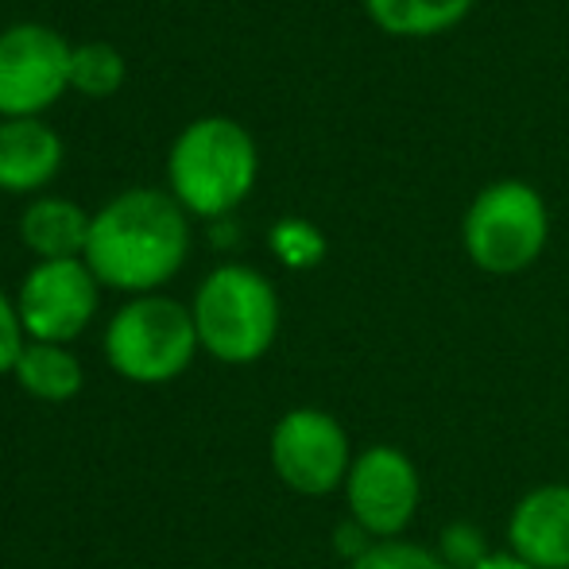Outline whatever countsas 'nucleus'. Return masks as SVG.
Here are the masks:
<instances>
[{"label":"nucleus","mask_w":569,"mask_h":569,"mask_svg":"<svg viewBox=\"0 0 569 569\" xmlns=\"http://www.w3.org/2000/svg\"><path fill=\"white\" fill-rule=\"evenodd\" d=\"M190 226L179 198L163 190H124L90 221L86 263L98 283L148 295L182 268Z\"/></svg>","instance_id":"obj_1"},{"label":"nucleus","mask_w":569,"mask_h":569,"mask_svg":"<svg viewBox=\"0 0 569 569\" xmlns=\"http://www.w3.org/2000/svg\"><path fill=\"white\" fill-rule=\"evenodd\" d=\"M256 167V143L237 120L198 117L174 140L167 179L182 210L221 218L248 198Z\"/></svg>","instance_id":"obj_2"},{"label":"nucleus","mask_w":569,"mask_h":569,"mask_svg":"<svg viewBox=\"0 0 569 569\" xmlns=\"http://www.w3.org/2000/svg\"><path fill=\"white\" fill-rule=\"evenodd\" d=\"M194 326L210 357L226 365H252L279 333V295L256 268L226 263L198 287Z\"/></svg>","instance_id":"obj_3"},{"label":"nucleus","mask_w":569,"mask_h":569,"mask_svg":"<svg viewBox=\"0 0 569 569\" xmlns=\"http://www.w3.org/2000/svg\"><path fill=\"white\" fill-rule=\"evenodd\" d=\"M550 237L547 202L519 179L485 187L461 221L465 256L488 276H519L542 256Z\"/></svg>","instance_id":"obj_4"},{"label":"nucleus","mask_w":569,"mask_h":569,"mask_svg":"<svg viewBox=\"0 0 569 569\" xmlns=\"http://www.w3.org/2000/svg\"><path fill=\"white\" fill-rule=\"evenodd\" d=\"M194 310L167 295H140L120 307L106 330V357L124 380L167 383L194 360L198 349Z\"/></svg>","instance_id":"obj_5"},{"label":"nucleus","mask_w":569,"mask_h":569,"mask_svg":"<svg viewBox=\"0 0 569 569\" xmlns=\"http://www.w3.org/2000/svg\"><path fill=\"white\" fill-rule=\"evenodd\" d=\"M345 508L372 542L403 539L422 503V477L411 453L391 442H376L352 457L345 477Z\"/></svg>","instance_id":"obj_6"},{"label":"nucleus","mask_w":569,"mask_h":569,"mask_svg":"<svg viewBox=\"0 0 569 569\" xmlns=\"http://www.w3.org/2000/svg\"><path fill=\"white\" fill-rule=\"evenodd\" d=\"M349 430L318 407H295L271 430V469L291 492L330 496L352 469Z\"/></svg>","instance_id":"obj_7"},{"label":"nucleus","mask_w":569,"mask_h":569,"mask_svg":"<svg viewBox=\"0 0 569 569\" xmlns=\"http://www.w3.org/2000/svg\"><path fill=\"white\" fill-rule=\"evenodd\" d=\"M74 47L43 23L0 31V117H36L70 90Z\"/></svg>","instance_id":"obj_8"},{"label":"nucleus","mask_w":569,"mask_h":569,"mask_svg":"<svg viewBox=\"0 0 569 569\" xmlns=\"http://www.w3.org/2000/svg\"><path fill=\"white\" fill-rule=\"evenodd\" d=\"M16 310L36 341H74L98 310V276L82 260H39L23 276Z\"/></svg>","instance_id":"obj_9"},{"label":"nucleus","mask_w":569,"mask_h":569,"mask_svg":"<svg viewBox=\"0 0 569 569\" xmlns=\"http://www.w3.org/2000/svg\"><path fill=\"white\" fill-rule=\"evenodd\" d=\"M508 550L535 569H569V485H539L508 516Z\"/></svg>","instance_id":"obj_10"},{"label":"nucleus","mask_w":569,"mask_h":569,"mask_svg":"<svg viewBox=\"0 0 569 569\" xmlns=\"http://www.w3.org/2000/svg\"><path fill=\"white\" fill-rule=\"evenodd\" d=\"M62 163V140L39 117L0 120V190H39Z\"/></svg>","instance_id":"obj_11"},{"label":"nucleus","mask_w":569,"mask_h":569,"mask_svg":"<svg viewBox=\"0 0 569 569\" xmlns=\"http://www.w3.org/2000/svg\"><path fill=\"white\" fill-rule=\"evenodd\" d=\"M90 221L82 206L67 202V198H39L23 210L20 237L43 260H78L90 240Z\"/></svg>","instance_id":"obj_12"},{"label":"nucleus","mask_w":569,"mask_h":569,"mask_svg":"<svg viewBox=\"0 0 569 569\" xmlns=\"http://www.w3.org/2000/svg\"><path fill=\"white\" fill-rule=\"evenodd\" d=\"M477 0H365L380 31L403 39H427L457 28Z\"/></svg>","instance_id":"obj_13"},{"label":"nucleus","mask_w":569,"mask_h":569,"mask_svg":"<svg viewBox=\"0 0 569 569\" xmlns=\"http://www.w3.org/2000/svg\"><path fill=\"white\" fill-rule=\"evenodd\" d=\"M16 380H20V388L31 391L36 399L62 403V399L82 391L86 376H82L78 357L62 349V345L31 341V345H23L20 360H16Z\"/></svg>","instance_id":"obj_14"},{"label":"nucleus","mask_w":569,"mask_h":569,"mask_svg":"<svg viewBox=\"0 0 569 569\" xmlns=\"http://www.w3.org/2000/svg\"><path fill=\"white\" fill-rule=\"evenodd\" d=\"M124 82V59L113 43H82L70 54V86L90 98L117 93Z\"/></svg>","instance_id":"obj_15"},{"label":"nucleus","mask_w":569,"mask_h":569,"mask_svg":"<svg viewBox=\"0 0 569 569\" xmlns=\"http://www.w3.org/2000/svg\"><path fill=\"white\" fill-rule=\"evenodd\" d=\"M349 569H450L442 562V555L422 542L411 539H391V542H372Z\"/></svg>","instance_id":"obj_16"},{"label":"nucleus","mask_w":569,"mask_h":569,"mask_svg":"<svg viewBox=\"0 0 569 569\" xmlns=\"http://www.w3.org/2000/svg\"><path fill=\"white\" fill-rule=\"evenodd\" d=\"M271 248L276 256L287 263V268H315L318 260L326 256V240L310 221H299V218H287L271 229Z\"/></svg>","instance_id":"obj_17"},{"label":"nucleus","mask_w":569,"mask_h":569,"mask_svg":"<svg viewBox=\"0 0 569 569\" xmlns=\"http://www.w3.org/2000/svg\"><path fill=\"white\" fill-rule=\"evenodd\" d=\"M438 555H442V562L450 569H472L485 555H492V550L485 547V539H480V531L472 523H453L446 527L442 542H438Z\"/></svg>","instance_id":"obj_18"},{"label":"nucleus","mask_w":569,"mask_h":569,"mask_svg":"<svg viewBox=\"0 0 569 569\" xmlns=\"http://www.w3.org/2000/svg\"><path fill=\"white\" fill-rule=\"evenodd\" d=\"M23 352V322L20 310L8 302V295L0 291V376L16 372V360Z\"/></svg>","instance_id":"obj_19"},{"label":"nucleus","mask_w":569,"mask_h":569,"mask_svg":"<svg viewBox=\"0 0 569 569\" xmlns=\"http://www.w3.org/2000/svg\"><path fill=\"white\" fill-rule=\"evenodd\" d=\"M472 569H535V566H527L523 558H516L511 550H492V555H485Z\"/></svg>","instance_id":"obj_20"}]
</instances>
